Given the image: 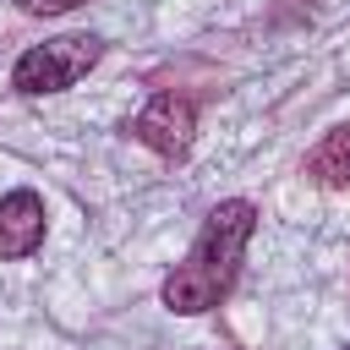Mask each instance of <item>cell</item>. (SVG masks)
Returning <instances> with one entry per match:
<instances>
[{
    "mask_svg": "<svg viewBox=\"0 0 350 350\" xmlns=\"http://www.w3.org/2000/svg\"><path fill=\"white\" fill-rule=\"evenodd\" d=\"M345 350H350V345H345Z\"/></svg>",
    "mask_w": 350,
    "mask_h": 350,
    "instance_id": "obj_8",
    "label": "cell"
},
{
    "mask_svg": "<svg viewBox=\"0 0 350 350\" xmlns=\"http://www.w3.org/2000/svg\"><path fill=\"white\" fill-rule=\"evenodd\" d=\"M317 11V0H273V22H306Z\"/></svg>",
    "mask_w": 350,
    "mask_h": 350,
    "instance_id": "obj_7",
    "label": "cell"
},
{
    "mask_svg": "<svg viewBox=\"0 0 350 350\" xmlns=\"http://www.w3.org/2000/svg\"><path fill=\"white\" fill-rule=\"evenodd\" d=\"M252 235H257V208H252L246 197H224V202H213L208 219H202V230H197V241H191V252L164 273L159 301H164L170 312H180V317H202V312H213V306L235 290V279H241V257H246Z\"/></svg>",
    "mask_w": 350,
    "mask_h": 350,
    "instance_id": "obj_1",
    "label": "cell"
},
{
    "mask_svg": "<svg viewBox=\"0 0 350 350\" xmlns=\"http://www.w3.org/2000/svg\"><path fill=\"white\" fill-rule=\"evenodd\" d=\"M126 137L153 148L159 159H186L191 142H197V104L186 93H153L131 120H126Z\"/></svg>",
    "mask_w": 350,
    "mask_h": 350,
    "instance_id": "obj_3",
    "label": "cell"
},
{
    "mask_svg": "<svg viewBox=\"0 0 350 350\" xmlns=\"http://www.w3.org/2000/svg\"><path fill=\"white\" fill-rule=\"evenodd\" d=\"M306 175L328 191H345L350 186V126H334L323 131V142L306 153Z\"/></svg>",
    "mask_w": 350,
    "mask_h": 350,
    "instance_id": "obj_5",
    "label": "cell"
},
{
    "mask_svg": "<svg viewBox=\"0 0 350 350\" xmlns=\"http://www.w3.org/2000/svg\"><path fill=\"white\" fill-rule=\"evenodd\" d=\"M77 5H88V0H16L22 16H66V11H77Z\"/></svg>",
    "mask_w": 350,
    "mask_h": 350,
    "instance_id": "obj_6",
    "label": "cell"
},
{
    "mask_svg": "<svg viewBox=\"0 0 350 350\" xmlns=\"http://www.w3.org/2000/svg\"><path fill=\"white\" fill-rule=\"evenodd\" d=\"M44 230H49V208L33 186H16L0 197V257L5 262H22L44 246Z\"/></svg>",
    "mask_w": 350,
    "mask_h": 350,
    "instance_id": "obj_4",
    "label": "cell"
},
{
    "mask_svg": "<svg viewBox=\"0 0 350 350\" xmlns=\"http://www.w3.org/2000/svg\"><path fill=\"white\" fill-rule=\"evenodd\" d=\"M98 60H104V38L98 33H60V38H44V44L16 55L11 88L27 93V98H49V93L77 88Z\"/></svg>",
    "mask_w": 350,
    "mask_h": 350,
    "instance_id": "obj_2",
    "label": "cell"
}]
</instances>
